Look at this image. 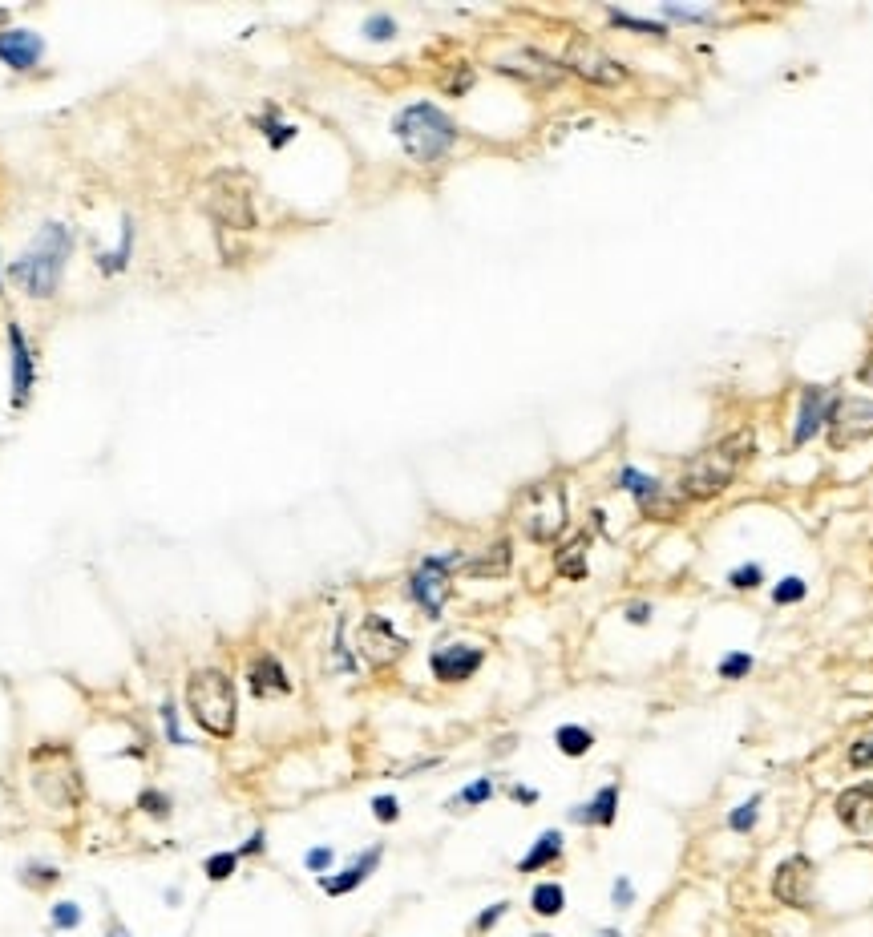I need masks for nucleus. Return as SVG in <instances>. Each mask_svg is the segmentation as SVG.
<instances>
[{"instance_id":"obj_31","label":"nucleus","mask_w":873,"mask_h":937,"mask_svg":"<svg viewBox=\"0 0 873 937\" xmlns=\"http://www.w3.org/2000/svg\"><path fill=\"white\" fill-rule=\"evenodd\" d=\"M801 598H805V582H801V578H785L781 586L772 590V602H776V606H789V602H801Z\"/></svg>"},{"instance_id":"obj_12","label":"nucleus","mask_w":873,"mask_h":937,"mask_svg":"<svg viewBox=\"0 0 873 937\" xmlns=\"http://www.w3.org/2000/svg\"><path fill=\"white\" fill-rule=\"evenodd\" d=\"M809 885H813V865L805 857H789L776 865L772 873V897L781 901V905H805L809 901Z\"/></svg>"},{"instance_id":"obj_23","label":"nucleus","mask_w":873,"mask_h":937,"mask_svg":"<svg viewBox=\"0 0 873 937\" xmlns=\"http://www.w3.org/2000/svg\"><path fill=\"white\" fill-rule=\"evenodd\" d=\"M554 744H558L562 756H587L595 748V736L587 732V727L566 723V727H558V732H554Z\"/></svg>"},{"instance_id":"obj_6","label":"nucleus","mask_w":873,"mask_h":937,"mask_svg":"<svg viewBox=\"0 0 873 937\" xmlns=\"http://www.w3.org/2000/svg\"><path fill=\"white\" fill-rule=\"evenodd\" d=\"M522 530L534 538V542H554L562 530H566V493L558 481H538L526 489L522 505Z\"/></svg>"},{"instance_id":"obj_46","label":"nucleus","mask_w":873,"mask_h":937,"mask_svg":"<svg viewBox=\"0 0 873 937\" xmlns=\"http://www.w3.org/2000/svg\"><path fill=\"white\" fill-rule=\"evenodd\" d=\"M599 937H623V933H619V929H603Z\"/></svg>"},{"instance_id":"obj_37","label":"nucleus","mask_w":873,"mask_h":937,"mask_svg":"<svg viewBox=\"0 0 873 937\" xmlns=\"http://www.w3.org/2000/svg\"><path fill=\"white\" fill-rule=\"evenodd\" d=\"M663 13L675 17V21H708L712 17L708 9H679V5H663Z\"/></svg>"},{"instance_id":"obj_4","label":"nucleus","mask_w":873,"mask_h":937,"mask_svg":"<svg viewBox=\"0 0 873 937\" xmlns=\"http://www.w3.org/2000/svg\"><path fill=\"white\" fill-rule=\"evenodd\" d=\"M186 707L199 719L203 732L231 736L235 732V683L223 671H199L186 683Z\"/></svg>"},{"instance_id":"obj_14","label":"nucleus","mask_w":873,"mask_h":937,"mask_svg":"<svg viewBox=\"0 0 873 937\" xmlns=\"http://www.w3.org/2000/svg\"><path fill=\"white\" fill-rule=\"evenodd\" d=\"M829 392L825 388H805L801 392V408H797V429H793V445H809L825 425H829Z\"/></svg>"},{"instance_id":"obj_16","label":"nucleus","mask_w":873,"mask_h":937,"mask_svg":"<svg viewBox=\"0 0 873 937\" xmlns=\"http://www.w3.org/2000/svg\"><path fill=\"white\" fill-rule=\"evenodd\" d=\"M45 53V41L41 33L33 29H5L0 33V61L13 65V69H33Z\"/></svg>"},{"instance_id":"obj_10","label":"nucleus","mask_w":873,"mask_h":937,"mask_svg":"<svg viewBox=\"0 0 873 937\" xmlns=\"http://www.w3.org/2000/svg\"><path fill=\"white\" fill-rule=\"evenodd\" d=\"M360 651H364V659L372 663V667H388V663H397L401 655H405V639L393 631V622L388 618H380V614H368L364 622H360Z\"/></svg>"},{"instance_id":"obj_45","label":"nucleus","mask_w":873,"mask_h":937,"mask_svg":"<svg viewBox=\"0 0 873 937\" xmlns=\"http://www.w3.org/2000/svg\"><path fill=\"white\" fill-rule=\"evenodd\" d=\"M861 380H865V384H873V356L861 364Z\"/></svg>"},{"instance_id":"obj_25","label":"nucleus","mask_w":873,"mask_h":937,"mask_svg":"<svg viewBox=\"0 0 873 937\" xmlns=\"http://www.w3.org/2000/svg\"><path fill=\"white\" fill-rule=\"evenodd\" d=\"M494 796V780L490 776H481V780H473V784H465L453 800H449V812H461V808H477V804H485Z\"/></svg>"},{"instance_id":"obj_17","label":"nucleus","mask_w":873,"mask_h":937,"mask_svg":"<svg viewBox=\"0 0 873 937\" xmlns=\"http://www.w3.org/2000/svg\"><path fill=\"white\" fill-rule=\"evenodd\" d=\"M380 857H384V849L380 845H372V849H364L344 873H336V877H320V889L328 893V897H344V893H352V889H360L372 873H376V865H380Z\"/></svg>"},{"instance_id":"obj_11","label":"nucleus","mask_w":873,"mask_h":937,"mask_svg":"<svg viewBox=\"0 0 873 937\" xmlns=\"http://www.w3.org/2000/svg\"><path fill=\"white\" fill-rule=\"evenodd\" d=\"M494 69H498V73H510V77H518V81H530V85H554V81L562 77V65H558V61H550V57L538 53V49H522V45H514L510 53H498V57H494Z\"/></svg>"},{"instance_id":"obj_21","label":"nucleus","mask_w":873,"mask_h":937,"mask_svg":"<svg viewBox=\"0 0 873 937\" xmlns=\"http://www.w3.org/2000/svg\"><path fill=\"white\" fill-rule=\"evenodd\" d=\"M558 857H562V832H554V828H550V832H542V837L534 841V849L518 861V869H522V873H538V869L554 865Z\"/></svg>"},{"instance_id":"obj_30","label":"nucleus","mask_w":873,"mask_h":937,"mask_svg":"<svg viewBox=\"0 0 873 937\" xmlns=\"http://www.w3.org/2000/svg\"><path fill=\"white\" fill-rule=\"evenodd\" d=\"M235 865H239V853H215V857L207 861V877H211V881H227V877L235 873Z\"/></svg>"},{"instance_id":"obj_32","label":"nucleus","mask_w":873,"mask_h":937,"mask_svg":"<svg viewBox=\"0 0 873 937\" xmlns=\"http://www.w3.org/2000/svg\"><path fill=\"white\" fill-rule=\"evenodd\" d=\"M611 21H615V25H623V29H635V33H647V37H667V29H663V25H651V21H639V17H631V13H611Z\"/></svg>"},{"instance_id":"obj_1","label":"nucleus","mask_w":873,"mask_h":937,"mask_svg":"<svg viewBox=\"0 0 873 937\" xmlns=\"http://www.w3.org/2000/svg\"><path fill=\"white\" fill-rule=\"evenodd\" d=\"M752 445H756V437L748 429L708 445L704 453H696L684 465V473H679V493L692 497V501H708V497L724 493L736 481V473L744 469V461L752 457Z\"/></svg>"},{"instance_id":"obj_3","label":"nucleus","mask_w":873,"mask_h":937,"mask_svg":"<svg viewBox=\"0 0 873 937\" xmlns=\"http://www.w3.org/2000/svg\"><path fill=\"white\" fill-rule=\"evenodd\" d=\"M69 247H73V235L69 227L61 223H45L33 239V247L13 263V275L21 279V287L37 299H49L61 283V271H65V259H69Z\"/></svg>"},{"instance_id":"obj_35","label":"nucleus","mask_w":873,"mask_h":937,"mask_svg":"<svg viewBox=\"0 0 873 937\" xmlns=\"http://www.w3.org/2000/svg\"><path fill=\"white\" fill-rule=\"evenodd\" d=\"M372 812H376V820L388 824V820L401 816V804H397V796H376V800H372Z\"/></svg>"},{"instance_id":"obj_22","label":"nucleus","mask_w":873,"mask_h":937,"mask_svg":"<svg viewBox=\"0 0 873 937\" xmlns=\"http://www.w3.org/2000/svg\"><path fill=\"white\" fill-rule=\"evenodd\" d=\"M506 570H510V542H494L481 558L465 562V574L473 578H502Z\"/></svg>"},{"instance_id":"obj_40","label":"nucleus","mask_w":873,"mask_h":937,"mask_svg":"<svg viewBox=\"0 0 873 937\" xmlns=\"http://www.w3.org/2000/svg\"><path fill=\"white\" fill-rule=\"evenodd\" d=\"M162 715H166V732H170V740H174V744H190V740H186V736L178 732V711H174L170 703L162 707Z\"/></svg>"},{"instance_id":"obj_5","label":"nucleus","mask_w":873,"mask_h":937,"mask_svg":"<svg viewBox=\"0 0 873 937\" xmlns=\"http://www.w3.org/2000/svg\"><path fill=\"white\" fill-rule=\"evenodd\" d=\"M207 211L231 227V231H251L255 227V186L243 170H219L207 182Z\"/></svg>"},{"instance_id":"obj_33","label":"nucleus","mask_w":873,"mask_h":937,"mask_svg":"<svg viewBox=\"0 0 873 937\" xmlns=\"http://www.w3.org/2000/svg\"><path fill=\"white\" fill-rule=\"evenodd\" d=\"M728 582H732L736 590H756V586L764 582V570H760V566H740V570L728 574Z\"/></svg>"},{"instance_id":"obj_42","label":"nucleus","mask_w":873,"mask_h":937,"mask_svg":"<svg viewBox=\"0 0 873 937\" xmlns=\"http://www.w3.org/2000/svg\"><path fill=\"white\" fill-rule=\"evenodd\" d=\"M627 622H635V627H643V622H651V606H647V602H635V606H627Z\"/></svg>"},{"instance_id":"obj_28","label":"nucleus","mask_w":873,"mask_h":937,"mask_svg":"<svg viewBox=\"0 0 873 937\" xmlns=\"http://www.w3.org/2000/svg\"><path fill=\"white\" fill-rule=\"evenodd\" d=\"M748 671H752V655H744V651H732L720 663V679H744Z\"/></svg>"},{"instance_id":"obj_8","label":"nucleus","mask_w":873,"mask_h":937,"mask_svg":"<svg viewBox=\"0 0 873 937\" xmlns=\"http://www.w3.org/2000/svg\"><path fill=\"white\" fill-rule=\"evenodd\" d=\"M453 566H461L457 554H449V558H425V562L417 566L413 582H409L413 602H417L429 618H441V606H445V594H449V570H453Z\"/></svg>"},{"instance_id":"obj_20","label":"nucleus","mask_w":873,"mask_h":937,"mask_svg":"<svg viewBox=\"0 0 873 937\" xmlns=\"http://www.w3.org/2000/svg\"><path fill=\"white\" fill-rule=\"evenodd\" d=\"M251 691H255V695H287V691H291V679H287V671L279 667V659L263 655V659L251 663Z\"/></svg>"},{"instance_id":"obj_2","label":"nucleus","mask_w":873,"mask_h":937,"mask_svg":"<svg viewBox=\"0 0 873 937\" xmlns=\"http://www.w3.org/2000/svg\"><path fill=\"white\" fill-rule=\"evenodd\" d=\"M393 134L405 146V154L413 162H437L453 150L457 142V126L445 110H437L433 101H413L393 118Z\"/></svg>"},{"instance_id":"obj_18","label":"nucleus","mask_w":873,"mask_h":937,"mask_svg":"<svg viewBox=\"0 0 873 937\" xmlns=\"http://www.w3.org/2000/svg\"><path fill=\"white\" fill-rule=\"evenodd\" d=\"M9 348H13V404H25V396L33 392V352L17 324H9Z\"/></svg>"},{"instance_id":"obj_36","label":"nucleus","mask_w":873,"mask_h":937,"mask_svg":"<svg viewBox=\"0 0 873 937\" xmlns=\"http://www.w3.org/2000/svg\"><path fill=\"white\" fill-rule=\"evenodd\" d=\"M611 901H615V909H627V905L635 901V889H631V881H627V877H619V881H615Z\"/></svg>"},{"instance_id":"obj_27","label":"nucleus","mask_w":873,"mask_h":937,"mask_svg":"<svg viewBox=\"0 0 873 937\" xmlns=\"http://www.w3.org/2000/svg\"><path fill=\"white\" fill-rule=\"evenodd\" d=\"M364 37H368V41H393V37H397V21L388 17V13H372V17L364 21Z\"/></svg>"},{"instance_id":"obj_43","label":"nucleus","mask_w":873,"mask_h":937,"mask_svg":"<svg viewBox=\"0 0 873 937\" xmlns=\"http://www.w3.org/2000/svg\"><path fill=\"white\" fill-rule=\"evenodd\" d=\"M849 760H853V764H869V760H873V740H861Z\"/></svg>"},{"instance_id":"obj_44","label":"nucleus","mask_w":873,"mask_h":937,"mask_svg":"<svg viewBox=\"0 0 873 937\" xmlns=\"http://www.w3.org/2000/svg\"><path fill=\"white\" fill-rule=\"evenodd\" d=\"M259 849H263V832H255V837L243 845V853H259Z\"/></svg>"},{"instance_id":"obj_7","label":"nucleus","mask_w":873,"mask_h":937,"mask_svg":"<svg viewBox=\"0 0 873 937\" xmlns=\"http://www.w3.org/2000/svg\"><path fill=\"white\" fill-rule=\"evenodd\" d=\"M873 437V400L865 396H841L829 408V441L837 449Z\"/></svg>"},{"instance_id":"obj_19","label":"nucleus","mask_w":873,"mask_h":937,"mask_svg":"<svg viewBox=\"0 0 873 937\" xmlns=\"http://www.w3.org/2000/svg\"><path fill=\"white\" fill-rule=\"evenodd\" d=\"M615 808H619V788L615 784H607V788H599L595 792V800L591 804H578L574 812H570V820H578V824H615Z\"/></svg>"},{"instance_id":"obj_26","label":"nucleus","mask_w":873,"mask_h":937,"mask_svg":"<svg viewBox=\"0 0 873 937\" xmlns=\"http://www.w3.org/2000/svg\"><path fill=\"white\" fill-rule=\"evenodd\" d=\"M756 816H760V796L736 804V808L728 812V828H732V832H752V828H756Z\"/></svg>"},{"instance_id":"obj_24","label":"nucleus","mask_w":873,"mask_h":937,"mask_svg":"<svg viewBox=\"0 0 873 937\" xmlns=\"http://www.w3.org/2000/svg\"><path fill=\"white\" fill-rule=\"evenodd\" d=\"M530 905H534V913H542V917H558L562 905H566V893H562V885L542 881V885L530 893Z\"/></svg>"},{"instance_id":"obj_34","label":"nucleus","mask_w":873,"mask_h":937,"mask_svg":"<svg viewBox=\"0 0 873 937\" xmlns=\"http://www.w3.org/2000/svg\"><path fill=\"white\" fill-rule=\"evenodd\" d=\"M53 925H57V929H73V925H81V909H77L73 901L53 905Z\"/></svg>"},{"instance_id":"obj_47","label":"nucleus","mask_w":873,"mask_h":937,"mask_svg":"<svg viewBox=\"0 0 873 937\" xmlns=\"http://www.w3.org/2000/svg\"><path fill=\"white\" fill-rule=\"evenodd\" d=\"M534 937H550V933H534Z\"/></svg>"},{"instance_id":"obj_38","label":"nucleus","mask_w":873,"mask_h":937,"mask_svg":"<svg viewBox=\"0 0 873 937\" xmlns=\"http://www.w3.org/2000/svg\"><path fill=\"white\" fill-rule=\"evenodd\" d=\"M304 865H308L312 873H324V869L332 865V849H308V857H304Z\"/></svg>"},{"instance_id":"obj_9","label":"nucleus","mask_w":873,"mask_h":937,"mask_svg":"<svg viewBox=\"0 0 873 937\" xmlns=\"http://www.w3.org/2000/svg\"><path fill=\"white\" fill-rule=\"evenodd\" d=\"M566 69H574L578 77H587L591 85H623L627 81V65L619 57H611L607 49L591 45V41H574L566 49Z\"/></svg>"},{"instance_id":"obj_13","label":"nucleus","mask_w":873,"mask_h":937,"mask_svg":"<svg viewBox=\"0 0 873 937\" xmlns=\"http://www.w3.org/2000/svg\"><path fill=\"white\" fill-rule=\"evenodd\" d=\"M481 651L477 647H469V643H449V647H437L433 651V675L441 679V683H465L477 667H481Z\"/></svg>"},{"instance_id":"obj_39","label":"nucleus","mask_w":873,"mask_h":937,"mask_svg":"<svg viewBox=\"0 0 873 937\" xmlns=\"http://www.w3.org/2000/svg\"><path fill=\"white\" fill-rule=\"evenodd\" d=\"M267 138H271V146H283V142H291V138H296V126H279V122H267Z\"/></svg>"},{"instance_id":"obj_15","label":"nucleus","mask_w":873,"mask_h":937,"mask_svg":"<svg viewBox=\"0 0 873 937\" xmlns=\"http://www.w3.org/2000/svg\"><path fill=\"white\" fill-rule=\"evenodd\" d=\"M837 820L849 832H857V837H869V832H873V784L841 792L837 796Z\"/></svg>"},{"instance_id":"obj_48","label":"nucleus","mask_w":873,"mask_h":937,"mask_svg":"<svg viewBox=\"0 0 873 937\" xmlns=\"http://www.w3.org/2000/svg\"><path fill=\"white\" fill-rule=\"evenodd\" d=\"M114 937H126V933H114Z\"/></svg>"},{"instance_id":"obj_41","label":"nucleus","mask_w":873,"mask_h":937,"mask_svg":"<svg viewBox=\"0 0 873 937\" xmlns=\"http://www.w3.org/2000/svg\"><path fill=\"white\" fill-rule=\"evenodd\" d=\"M506 909H510V905H506V901H498V905H494V909H485V913H481V917H477V929H490V925H498V917H502V913H506Z\"/></svg>"},{"instance_id":"obj_29","label":"nucleus","mask_w":873,"mask_h":937,"mask_svg":"<svg viewBox=\"0 0 873 937\" xmlns=\"http://www.w3.org/2000/svg\"><path fill=\"white\" fill-rule=\"evenodd\" d=\"M582 546H587V542H574L570 554L558 558V574H566V578H582V574H587V562H582Z\"/></svg>"}]
</instances>
